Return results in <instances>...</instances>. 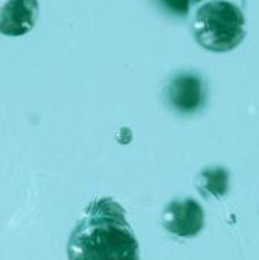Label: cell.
Segmentation results:
<instances>
[{
    "label": "cell",
    "instance_id": "3957f363",
    "mask_svg": "<svg viewBox=\"0 0 259 260\" xmlns=\"http://www.w3.org/2000/svg\"><path fill=\"white\" fill-rule=\"evenodd\" d=\"M163 99L169 108L180 114L200 111L206 101V88L202 76L192 72L176 73L163 87Z\"/></svg>",
    "mask_w": 259,
    "mask_h": 260
},
{
    "label": "cell",
    "instance_id": "277c9868",
    "mask_svg": "<svg viewBox=\"0 0 259 260\" xmlns=\"http://www.w3.org/2000/svg\"><path fill=\"white\" fill-rule=\"evenodd\" d=\"M162 227L179 238H194L205 225V212L192 198L171 201L160 218Z\"/></svg>",
    "mask_w": 259,
    "mask_h": 260
},
{
    "label": "cell",
    "instance_id": "7a4b0ae2",
    "mask_svg": "<svg viewBox=\"0 0 259 260\" xmlns=\"http://www.w3.org/2000/svg\"><path fill=\"white\" fill-rule=\"evenodd\" d=\"M191 32L203 49L231 52L246 38V15L231 0H206L192 15Z\"/></svg>",
    "mask_w": 259,
    "mask_h": 260
},
{
    "label": "cell",
    "instance_id": "52a82bcc",
    "mask_svg": "<svg viewBox=\"0 0 259 260\" xmlns=\"http://www.w3.org/2000/svg\"><path fill=\"white\" fill-rule=\"evenodd\" d=\"M202 2H206V0H154V3H157L163 11L172 15H179V17H186L189 11L192 9V6Z\"/></svg>",
    "mask_w": 259,
    "mask_h": 260
},
{
    "label": "cell",
    "instance_id": "5b68a950",
    "mask_svg": "<svg viewBox=\"0 0 259 260\" xmlns=\"http://www.w3.org/2000/svg\"><path fill=\"white\" fill-rule=\"evenodd\" d=\"M38 0H0V34L21 37L31 32L38 20Z\"/></svg>",
    "mask_w": 259,
    "mask_h": 260
},
{
    "label": "cell",
    "instance_id": "8992f818",
    "mask_svg": "<svg viewBox=\"0 0 259 260\" xmlns=\"http://www.w3.org/2000/svg\"><path fill=\"white\" fill-rule=\"evenodd\" d=\"M197 189L203 197H224L229 190V171L221 166L203 169L197 177Z\"/></svg>",
    "mask_w": 259,
    "mask_h": 260
},
{
    "label": "cell",
    "instance_id": "6da1fadb",
    "mask_svg": "<svg viewBox=\"0 0 259 260\" xmlns=\"http://www.w3.org/2000/svg\"><path fill=\"white\" fill-rule=\"evenodd\" d=\"M69 260H140L139 242L124 209L111 198L89 204L67 241Z\"/></svg>",
    "mask_w": 259,
    "mask_h": 260
}]
</instances>
